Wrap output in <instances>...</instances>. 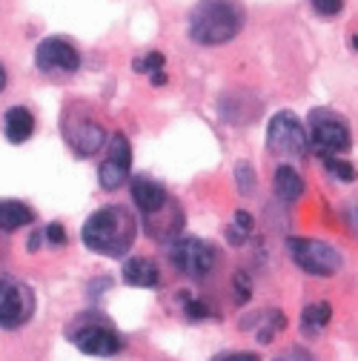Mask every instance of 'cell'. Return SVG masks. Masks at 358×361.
I'll use <instances>...</instances> for the list:
<instances>
[{
    "label": "cell",
    "instance_id": "obj_6",
    "mask_svg": "<svg viewBox=\"0 0 358 361\" xmlns=\"http://www.w3.org/2000/svg\"><path fill=\"white\" fill-rule=\"evenodd\" d=\"M169 261L178 273H184L190 279H204L212 273L218 255H215V247L201 238H178L175 244H169Z\"/></svg>",
    "mask_w": 358,
    "mask_h": 361
},
{
    "label": "cell",
    "instance_id": "obj_24",
    "mask_svg": "<svg viewBox=\"0 0 358 361\" xmlns=\"http://www.w3.org/2000/svg\"><path fill=\"white\" fill-rule=\"evenodd\" d=\"M43 238H47L49 244H55V247H63L66 244V233H63V227L55 221V224H49L47 230H43Z\"/></svg>",
    "mask_w": 358,
    "mask_h": 361
},
{
    "label": "cell",
    "instance_id": "obj_8",
    "mask_svg": "<svg viewBox=\"0 0 358 361\" xmlns=\"http://www.w3.org/2000/svg\"><path fill=\"white\" fill-rule=\"evenodd\" d=\"M266 147L287 158H304L309 138L304 135V126L292 112H278L270 121V129H266Z\"/></svg>",
    "mask_w": 358,
    "mask_h": 361
},
{
    "label": "cell",
    "instance_id": "obj_5",
    "mask_svg": "<svg viewBox=\"0 0 358 361\" xmlns=\"http://www.w3.org/2000/svg\"><path fill=\"white\" fill-rule=\"evenodd\" d=\"M35 315V293L9 276H0V327L18 330L32 322Z\"/></svg>",
    "mask_w": 358,
    "mask_h": 361
},
{
    "label": "cell",
    "instance_id": "obj_14",
    "mask_svg": "<svg viewBox=\"0 0 358 361\" xmlns=\"http://www.w3.org/2000/svg\"><path fill=\"white\" fill-rule=\"evenodd\" d=\"M123 281L129 287H158L161 281V273H158V267L152 258H144V255H135V258H129L123 264Z\"/></svg>",
    "mask_w": 358,
    "mask_h": 361
},
{
    "label": "cell",
    "instance_id": "obj_11",
    "mask_svg": "<svg viewBox=\"0 0 358 361\" xmlns=\"http://www.w3.org/2000/svg\"><path fill=\"white\" fill-rule=\"evenodd\" d=\"M104 141H106V132H104V126L95 123V121L80 118V121L66 123V144H69L78 155H83V158L95 155V152L104 147Z\"/></svg>",
    "mask_w": 358,
    "mask_h": 361
},
{
    "label": "cell",
    "instance_id": "obj_21",
    "mask_svg": "<svg viewBox=\"0 0 358 361\" xmlns=\"http://www.w3.org/2000/svg\"><path fill=\"white\" fill-rule=\"evenodd\" d=\"M235 178H238V192H241V195H249V192L255 190V169H252V164L241 161V164L235 166Z\"/></svg>",
    "mask_w": 358,
    "mask_h": 361
},
{
    "label": "cell",
    "instance_id": "obj_25",
    "mask_svg": "<svg viewBox=\"0 0 358 361\" xmlns=\"http://www.w3.org/2000/svg\"><path fill=\"white\" fill-rule=\"evenodd\" d=\"M235 290H238V304L249 301V295H252V284H249V279H247L244 269H241V273H235Z\"/></svg>",
    "mask_w": 358,
    "mask_h": 361
},
{
    "label": "cell",
    "instance_id": "obj_1",
    "mask_svg": "<svg viewBox=\"0 0 358 361\" xmlns=\"http://www.w3.org/2000/svg\"><path fill=\"white\" fill-rule=\"evenodd\" d=\"M135 235H138V224L132 218V212L123 207H104L92 212L80 230V238L89 250L109 258L126 255L132 250Z\"/></svg>",
    "mask_w": 358,
    "mask_h": 361
},
{
    "label": "cell",
    "instance_id": "obj_17",
    "mask_svg": "<svg viewBox=\"0 0 358 361\" xmlns=\"http://www.w3.org/2000/svg\"><path fill=\"white\" fill-rule=\"evenodd\" d=\"M330 319H333V307H330L327 301L309 304V307H304V312H301V327H304L307 333H319V330H324V327L330 324Z\"/></svg>",
    "mask_w": 358,
    "mask_h": 361
},
{
    "label": "cell",
    "instance_id": "obj_27",
    "mask_svg": "<svg viewBox=\"0 0 358 361\" xmlns=\"http://www.w3.org/2000/svg\"><path fill=\"white\" fill-rule=\"evenodd\" d=\"M152 83H155V86H163V83H166V75H163V69H161V72H152Z\"/></svg>",
    "mask_w": 358,
    "mask_h": 361
},
{
    "label": "cell",
    "instance_id": "obj_23",
    "mask_svg": "<svg viewBox=\"0 0 358 361\" xmlns=\"http://www.w3.org/2000/svg\"><path fill=\"white\" fill-rule=\"evenodd\" d=\"M312 9L324 18H335L344 9V0H312Z\"/></svg>",
    "mask_w": 358,
    "mask_h": 361
},
{
    "label": "cell",
    "instance_id": "obj_9",
    "mask_svg": "<svg viewBox=\"0 0 358 361\" xmlns=\"http://www.w3.org/2000/svg\"><path fill=\"white\" fill-rule=\"evenodd\" d=\"M35 63L40 72H78L80 55L63 37H47L37 43L35 49Z\"/></svg>",
    "mask_w": 358,
    "mask_h": 361
},
{
    "label": "cell",
    "instance_id": "obj_22",
    "mask_svg": "<svg viewBox=\"0 0 358 361\" xmlns=\"http://www.w3.org/2000/svg\"><path fill=\"white\" fill-rule=\"evenodd\" d=\"M163 61L166 58L161 52H149L147 58H135V61H132V69H135V72H161Z\"/></svg>",
    "mask_w": 358,
    "mask_h": 361
},
{
    "label": "cell",
    "instance_id": "obj_16",
    "mask_svg": "<svg viewBox=\"0 0 358 361\" xmlns=\"http://www.w3.org/2000/svg\"><path fill=\"white\" fill-rule=\"evenodd\" d=\"M273 187H276V195L281 201H298L304 195V178L292 169V166H278L276 169V180H273Z\"/></svg>",
    "mask_w": 358,
    "mask_h": 361
},
{
    "label": "cell",
    "instance_id": "obj_15",
    "mask_svg": "<svg viewBox=\"0 0 358 361\" xmlns=\"http://www.w3.org/2000/svg\"><path fill=\"white\" fill-rule=\"evenodd\" d=\"M35 221V209L26 207L23 201H0V230L4 233H15L20 227H29V224Z\"/></svg>",
    "mask_w": 358,
    "mask_h": 361
},
{
    "label": "cell",
    "instance_id": "obj_28",
    "mask_svg": "<svg viewBox=\"0 0 358 361\" xmlns=\"http://www.w3.org/2000/svg\"><path fill=\"white\" fill-rule=\"evenodd\" d=\"M6 89V69H4V63H0V92Z\"/></svg>",
    "mask_w": 358,
    "mask_h": 361
},
{
    "label": "cell",
    "instance_id": "obj_18",
    "mask_svg": "<svg viewBox=\"0 0 358 361\" xmlns=\"http://www.w3.org/2000/svg\"><path fill=\"white\" fill-rule=\"evenodd\" d=\"M249 233H252V215L244 212V209H238L235 212V221L227 227V241L238 247V244H244L249 238Z\"/></svg>",
    "mask_w": 358,
    "mask_h": 361
},
{
    "label": "cell",
    "instance_id": "obj_7",
    "mask_svg": "<svg viewBox=\"0 0 358 361\" xmlns=\"http://www.w3.org/2000/svg\"><path fill=\"white\" fill-rule=\"evenodd\" d=\"M72 341L80 353L86 355H101L109 358L123 350V338L109 327L104 315H92V322H83L80 327L72 330Z\"/></svg>",
    "mask_w": 358,
    "mask_h": 361
},
{
    "label": "cell",
    "instance_id": "obj_4",
    "mask_svg": "<svg viewBox=\"0 0 358 361\" xmlns=\"http://www.w3.org/2000/svg\"><path fill=\"white\" fill-rule=\"evenodd\" d=\"M287 250H290V258L309 276L330 279V276L338 273L341 264H344L335 247H330L324 241H316V238H290Z\"/></svg>",
    "mask_w": 358,
    "mask_h": 361
},
{
    "label": "cell",
    "instance_id": "obj_12",
    "mask_svg": "<svg viewBox=\"0 0 358 361\" xmlns=\"http://www.w3.org/2000/svg\"><path fill=\"white\" fill-rule=\"evenodd\" d=\"M132 201H135L141 215H152L169 201V195L161 184H155V180L141 175V178H132Z\"/></svg>",
    "mask_w": 358,
    "mask_h": 361
},
{
    "label": "cell",
    "instance_id": "obj_20",
    "mask_svg": "<svg viewBox=\"0 0 358 361\" xmlns=\"http://www.w3.org/2000/svg\"><path fill=\"white\" fill-rule=\"evenodd\" d=\"M178 295H181V304H184V310H187V319H190V322H204L206 315H209L206 304L198 301V298H192V293H178Z\"/></svg>",
    "mask_w": 358,
    "mask_h": 361
},
{
    "label": "cell",
    "instance_id": "obj_29",
    "mask_svg": "<svg viewBox=\"0 0 358 361\" xmlns=\"http://www.w3.org/2000/svg\"><path fill=\"white\" fill-rule=\"evenodd\" d=\"M352 47H355V52H358V35H355V37H352Z\"/></svg>",
    "mask_w": 358,
    "mask_h": 361
},
{
    "label": "cell",
    "instance_id": "obj_19",
    "mask_svg": "<svg viewBox=\"0 0 358 361\" xmlns=\"http://www.w3.org/2000/svg\"><path fill=\"white\" fill-rule=\"evenodd\" d=\"M324 158V166L338 178V180H344V184H352V180L358 178V172H355V166L350 164V161H341V158H335V155H321Z\"/></svg>",
    "mask_w": 358,
    "mask_h": 361
},
{
    "label": "cell",
    "instance_id": "obj_13",
    "mask_svg": "<svg viewBox=\"0 0 358 361\" xmlns=\"http://www.w3.org/2000/svg\"><path fill=\"white\" fill-rule=\"evenodd\" d=\"M4 132L9 144H26L35 132V115L26 106H9L4 115Z\"/></svg>",
    "mask_w": 358,
    "mask_h": 361
},
{
    "label": "cell",
    "instance_id": "obj_26",
    "mask_svg": "<svg viewBox=\"0 0 358 361\" xmlns=\"http://www.w3.org/2000/svg\"><path fill=\"white\" fill-rule=\"evenodd\" d=\"M215 361H261L255 353H227V355H218Z\"/></svg>",
    "mask_w": 358,
    "mask_h": 361
},
{
    "label": "cell",
    "instance_id": "obj_2",
    "mask_svg": "<svg viewBox=\"0 0 358 361\" xmlns=\"http://www.w3.org/2000/svg\"><path fill=\"white\" fill-rule=\"evenodd\" d=\"M244 26V9L238 0H201L190 15V35L201 47L230 43Z\"/></svg>",
    "mask_w": 358,
    "mask_h": 361
},
{
    "label": "cell",
    "instance_id": "obj_10",
    "mask_svg": "<svg viewBox=\"0 0 358 361\" xmlns=\"http://www.w3.org/2000/svg\"><path fill=\"white\" fill-rule=\"evenodd\" d=\"M129 169H132V147H129V141H126V135L115 132V135H112V144H109V155H106V161H104L101 169H98L101 187H104L106 192L118 190L123 180L129 178Z\"/></svg>",
    "mask_w": 358,
    "mask_h": 361
},
{
    "label": "cell",
    "instance_id": "obj_3",
    "mask_svg": "<svg viewBox=\"0 0 358 361\" xmlns=\"http://www.w3.org/2000/svg\"><path fill=\"white\" fill-rule=\"evenodd\" d=\"M319 155H338L347 152L352 147V135H350V123L330 112V109H312L309 112V135Z\"/></svg>",
    "mask_w": 358,
    "mask_h": 361
},
{
    "label": "cell",
    "instance_id": "obj_30",
    "mask_svg": "<svg viewBox=\"0 0 358 361\" xmlns=\"http://www.w3.org/2000/svg\"><path fill=\"white\" fill-rule=\"evenodd\" d=\"M352 215H355V227H358V207H355V209H352Z\"/></svg>",
    "mask_w": 358,
    "mask_h": 361
}]
</instances>
